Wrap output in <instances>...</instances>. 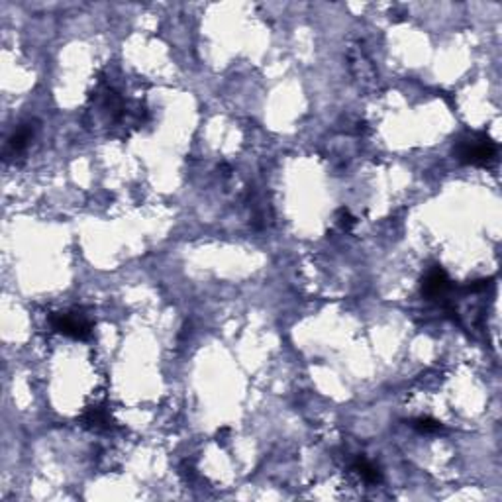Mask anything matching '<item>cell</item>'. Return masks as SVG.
<instances>
[{
	"label": "cell",
	"instance_id": "5",
	"mask_svg": "<svg viewBox=\"0 0 502 502\" xmlns=\"http://www.w3.org/2000/svg\"><path fill=\"white\" fill-rule=\"evenodd\" d=\"M34 138V126L32 124H22L20 128L14 132V136L6 144V151H11L12 155H18L24 149L28 148V144Z\"/></svg>",
	"mask_w": 502,
	"mask_h": 502
},
{
	"label": "cell",
	"instance_id": "6",
	"mask_svg": "<svg viewBox=\"0 0 502 502\" xmlns=\"http://www.w3.org/2000/svg\"><path fill=\"white\" fill-rule=\"evenodd\" d=\"M351 469L359 473L361 479H363L365 482H369V484H377V482L383 481V475L379 471V467H375L373 463L369 461L367 457H363V455H359V457L351 463Z\"/></svg>",
	"mask_w": 502,
	"mask_h": 502
},
{
	"label": "cell",
	"instance_id": "3",
	"mask_svg": "<svg viewBox=\"0 0 502 502\" xmlns=\"http://www.w3.org/2000/svg\"><path fill=\"white\" fill-rule=\"evenodd\" d=\"M452 291V281L447 273L443 271L442 267H432L422 281V295L428 298V300H433V298H443Z\"/></svg>",
	"mask_w": 502,
	"mask_h": 502
},
{
	"label": "cell",
	"instance_id": "1",
	"mask_svg": "<svg viewBox=\"0 0 502 502\" xmlns=\"http://www.w3.org/2000/svg\"><path fill=\"white\" fill-rule=\"evenodd\" d=\"M498 148L489 136L484 134H473L471 138L461 139L455 148V155L461 163L467 165H479L487 167L496 159Z\"/></svg>",
	"mask_w": 502,
	"mask_h": 502
},
{
	"label": "cell",
	"instance_id": "2",
	"mask_svg": "<svg viewBox=\"0 0 502 502\" xmlns=\"http://www.w3.org/2000/svg\"><path fill=\"white\" fill-rule=\"evenodd\" d=\"M50 324L55 332L73 340H89L92 335V322L83 312H55L50 316Z\"/></svg>",
	"mask_w": 502,
	"mask_h": 502
},
{
	"label": "cell",
	"instance_id": "4",
	"mask_svg": "<svg viewBox=\"0 0 502 502\" xmlns=\"http://www.w3.org/2000/svg\"><path fill=\"white\" fill-rule=\"evenodd\" d=\"M81 426L89 428L92 432H106L112 428V416L110 410L106 408V404H95L85 410V414L81 416Z\"/></svg>",
	"mask_w": 502,
	"mask_h": 502
},
{
	"label": "cell",
	"instance_id": "8",
	"mask_svg": "<svg viewBox=\"0 0 502 502\" xmlns=\"http://www.w3.org/2000/svg\"><path fill=\"white\" fill-rule=\"evenodd\" d=\"M355 222H357V220L351 216V212H349L347 208H340V212H337V224L342 226V230H345V232L354 230Z\"/></svg>",
	"mask_w": 502,
	"mask_h": 502
},
{
	"label": "cell",
	"instance_id": "7",
	"mask_svg": "<svg viewBox=\"0 0 502 502\" xmlns=\"http://www.w3.org/2000/svg\"><path fill=\"white\" fill-rule=\"evenodd\" d=\"M412 428L414 430H418L420 433H435L440 432L443 426L438 422V420H433V418L422 416V418H414Z\"/></svg>",
	"mask_w": 502,
	"mask_h": 502
}]
</instances>
